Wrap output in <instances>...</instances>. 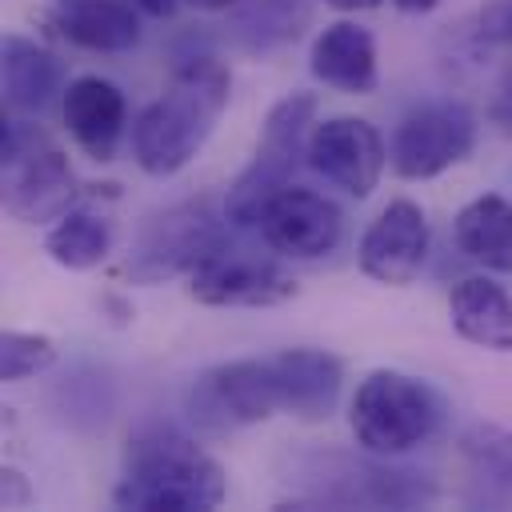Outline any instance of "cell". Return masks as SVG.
Returning a JSON list of instances; mask_svg holds the SVG:
<instances>
[{"instance_id": "1", "label": "cell", "mask_w": 512, "mask_h": 512, "mask_svg": "<svg viewBox=\"0 0 512 512\" xmlns=\"http://www.w3.org/2000/svg\"><path fill=\"white\" fill-rule=\"evenodd\" d=\"M232 96V72L212 60L196 56L180 64L160 100H152L132 120V156L148 176H176L212 136L220 112Z\"/></svg>"}, {"instance_id": "2", "label": "cell", "mask_w": 512, "mask_h": 512, "mask_svg": "<svg viewBox=\"0 0 512 512\" xmlns=\"http://www.w3.org/2000/svg\"><path fill=\"white\" fill-rule=\"evenodd\" d=\"M224 496L228 476L220 460L172 428H144L132 436L124 476L112 488V504L136 512H208Z\"/></svg>"}, {"instance_id": "3", "label": "cell", "mask_w": 512, "mask_h": 512, "mask_svg": "<svg viewBox=\"0 0 512 512\" xmlns=\"http://www.w3.org/2000/svg\"><path fill=\"white\" fill-rule=\"evenodd\" d=\"M444 424V400L420 376L376 368L356 384L348 404V428L368 456H404L428 444Z\"/></svg>"}, {"instance_id": "4", "label": "cell", "mask_w": 512, "mask_h": 512, "mask_svg": "<svg viewBox=\"0 0 512 512\" xmlns=\"http://www.w3.org/2000/svg\"><path fill=\"white\" fill-rule=\"evenodd\" d=\"M312 128H316V96L312 92H288L268 108L256 156L228 184V196H224L228 228H240V232L260 228V216L272 204V196L292 184L296 164L308 152Z\"/></svg>"}, {"instance_id": "5", "label": "cell", "mask_w": 512, "mask_h": 512, "mask_svg": "<svg viewBox=\"0 0 512 512\" xmlns=\"http://www.w3.org/2000/svg\"><path fill=\"white\" fill-rule=\"evenodd\" d=\"M0 188H4V208L16 220L48 224L72 208L76 172L60 152V144L40 124L8 112L0 140Z\"/></svg>"}, {"instance_id": "6", "label": "cell", "mask_w": 512, "mask_h": 512, "mask_svg": "<svg viewBox=\"0 0 512 512\" xmlns=\"http://www.w3.org/2000/svg\"><path fill=\"white\" fill-rule=\"evenodd\" d=\"M284 412L272 356L224 360L204 368L184 392V416L204 436H228Z\"/></svg>"}, {"instance_id": "7", "label": "cell", "mask_w": 512, "mask_h": 512, "mask_svg": "<svg viewBox=\"0 0 512 512\" xmlns=\"http://www.w3.org/2000/svg\"><path fill=\"white\" fill-rule=\"evenodd\" d=\"M224 224H228V216L224 212L216 216L208 208V200L176 204L140 228L124 272L140 284H156V280L192 272L204 256H212L224 244Z\"/></svg>"}, {"instance_id": "8", "label": "cell", "mask_w": 512, "mask_h": 512, "mask_svg": "<svg viewBox=\"0 0 512 512\" xmlns=\"http://www.w3.org/2000/svg\"><path fill=\"white\" fill-rule=\"evenodd\" d=\"M476 144V116L456 100L424 104L408 112L392 132V172L404 180H432L460 164Z\"/></svg>"}, {"instance_id": "9", "label": "cell", "mask_w": 512, "mask_h": 512, "mask_svg": "<svg viewBox=\"0 0 512 512\" xmlns=\"http://www.w3.org/2000/svg\"><path fill=\"white\" fill-rule=\"evenodd\" d=\"M188 292L208 308H272L296 296V280L272 260L220 244L188 272Z\"/></svg>"}, {"instance_id": "10", "label": "cell", "mask_w": 512, "mask_h": 512, "mask_svg": "<svg viewBox=\"0 0 512 512\" xmlns=\"http://www.w3.org/2000/svg\"><path fill=\"white\" fill-rule=\"evenodd\" d=\"M304 160H308V168L316 176H324L340 192L364 200L380 184L388 152H384L380 132L368 120H360V116H328V120H320L312 128Z\"/></svg>"}, {"instance_id": "11", "label": "cell", "mask_w": 512, "mask_h": 512, "mask_svg": "<svg viewBox=\"0 0 512 512\" xmlns=\"http://www.w3.org/2000/svg\"><path fill=\"white\" fill-rule=\"evenodd\" d=\"M428 244H432V232H428L424 208L416 200H388L380 208V216L364 228L356 260L368 280L404 288L424 272Z\"/></svg>"}, {"instance_id": "12", "label": "cell", "mask_w": 512, "mask_h": 512, "mask_svg": "<svg viewBox=\"0 0 512 512\" xmlns=\"http://www.w3.org/2000/svg\"><path fill=\"white\" fill-rule=\"evenodd\" d=\"M256 232L280 256L320 260V256H328V252L340 248L344 212L328 196H320L312 188H300V184H288L284 192L272 196V204L264 208Z\"/></svg>"}, {"instance_id": "13", "label": "cell", "mask_w": 512, "mask_h": 512, "mask_svg": "<svg viewBox=\"0 0 512 512\" xmlns=\"http://www.w3.org/2000/svg\"><path fill=\"white\" fill-rule=\"evenodd\" d=\"M60 112H64V128L76 140V148L92 160H112L124 128H128V104L124 92L104 80V76H76L64 92H60Z\"/></svg>"}, {"instance_id": "14", "label": "cell", "mask_w": 512, "mask_h": 512, "mask_svg": "<svg viewBox=\"0 0 512 512\" xmlns=\"http://www.w3.org/2000/svg\"><path fill=\"white\" fill-rule=\"evenodd\" d=\"M280 404L296 420H328L344 388V364L324 348H284L272 356Z\"/></svg>"}, {"instance_id": "15", "label": "cell", "mask_w": 512, "mask_h": 512, "mask_svg": "<svg viewBox=\"0 0 512 512\" xmlns=\"http://www.w3.org/2000/svg\"><path fill=\"white\" fill-rule=\"evenodd\" d=\"M308 72L348 96H368L376 92L380 80V60H376V36L356 24V20H336L328 24L308 52Z\"/></svg>"}, {"instance_id": "16", "label": "cell", "mask_w": 512, "mask_h": 512, "mask_svg": "<svg viewBox=\"0 0 512 512\" xmlns=\"http://www.w3.org/2000/svg\"><path fill=\"white\" fill-rule=\"evenodd\" d=\"M48 24L84 52H128L140 44V8L132 0H56Z\"/></svg>"}, {"instance_id": "17", "label": "cell", "mask_w": 512, "mask_h": 512, "mask_svg": "<svg viewBox=\"0 0 512 512\" xmlns=\"http://www.w3.org/2000/svg\"><path fill=\"white\" fill-rule=\"evenodd\" d=\"M456 336L488 352H512V296L488 276H464L448 292Z\"/></svg>"}, {"instance_id": "18", "label": "cell", "mask_w": 512, "mask_h": 512, "mask_svg": "<svg viewBox=\"0 0 512 512\" xmlns=\"http://www.w3.org/2000/svg\"><path fill=\"white\" fill-rule=\"evenodd\" d=\"M0 80H4V108L12 116H40L56 100L60 64L28 36H4L0 44Z\"/></svg>"}, {"instance_id": "19", "label": "cell", "mask_w": 512, "mask_h": 512, "mask_svg": "<svg viewBox=\"0 0 512 512\" xmlns=\"http://www.w3.org/2000/svg\"><path fill=\"white\" fill-rule=\"evenodd\" d=\"M456 248L484 272H512V200L484 192L468 200L452 220Z\"/></svg>"}, {"instance_id": "20", "label": "cell", "mask_w": 512, "mask_h": 512, "mask_svg": "<svg viewBox=\"0 0 512 512\" xmlns=\"http://www.w3.org/2000/svg\"><path fill=\"white\" fill-rule=\"evenodd\" d=\"M232 20V40L244 52H276L292 40L304 36V28L312 24V4L308 0H236V8H228Z\"/></svg>"}, {"instance_id": "21", "label": "cell", "mask_w": 512, "mask_h": 512, "mask_svg": "<svg viewBox=\"0 0 512 512\" xmlns=\"http://www.w3.org/2000/svg\"><path fill=\"white\" fill-rule=\"evenodd\" d=\"M460 456L472 496L480 504H512V432L496 424H472L460 436Z\"/></svg>"}, {"instance_id": "22", "label": "cell", "mask_w": 512, "mask_h": 512, "mask_svg": "<svg viewBox=\"0 0 512 512\" xmlns=\"http://www.w3.org/2000/svg\"><path fill=\"white\" fill-rule=\"evenodd\" d=\"M44 252L68 272L100 268L112 252V224L96 212L68 208L60 220H52V228L44 236Z\"/></svg>"}, {"instance_id": "23", "label": "cell", "mask_w": 512, "mask_h": 512, "mask_svg": "<svg viewBox=\"0 0 512 512\" xmlns=\"http://www.w3.org/2000/svg\"><path fill=\"white\" fill-rule=\"evenodd\" d=\"M56 364V344L44 332H4L0 336V380L20 384L36 372H48Z\"/></svg>"}, {"instance_id": "24", "label": "cell", "mask_w": 512, "mask_h": 512, "mask_svg": "<svg viewBox=\"0 0 512 512\" xmlns=\"http://www.w3.org/2000/svg\"><path fill=\"white\" fill-rule=\"evenodd\" d=\"M488 120H492L504 136H512V64L500 72V84H496V96H492Z\"/></svg>"}, {"instance_id": "25", "label": "cell", "mask_w": 512, "mask_h": 512, "mask_svg": "<svg viewBox=\"0 0 512 512\" xmlns=\"http://www.w3.org/2000/svg\"><path fill=\"white\" fill-rule=\"evenodd\" d=\"M484 32L512 48V0H500V4H492L484 12Z\"/></svg>"}, {"instance_id": "26", "label": "cell", "mask_w": 512, "mask_h": 512, "mask_svg": "<svg viewBox=\"0 0 512 512\" xmlns=\"http://www.w3.org/2000/svg\"><path fill=\"white\" fill-rule=\"evenodd\" d=\"M0 476H4V480H0V496H4V508H20V504H28V500H32V488L24 484V476H20L16 468H4Z\"/></svg>"}, {"instance_id": "27", "label": "cell", "mask_w": 512, "mask_h": 512, "mask_svg": "<svg viewBox=\"0 0 512 512\" xmlns=\"http://www.w3.org/2000/svg\"><path fill=\"white\" fill-rule=\"evenodd\" d=\"M144 16H172L176 12V0H132Z\"/></svg>"}, {"instance_id": "28", "label": "cell", "mask_w": 512, "mask_h": 512, "mask_svg": "<svg viewBox=\"0 0 512 512\" xmlns=\"http://www.w3.org/2000/svg\"><path fill=\"white\" fill-rule=\"evenodd\" d=\"M324 4L336 12H368V8H380L384 0H324Z\"/></svg>"}, {"instance_id": "29", "label": "cell", "mask_w": 512, "mask_h": 512, "mask_svg": "<svg viewBox=\"0 0 512 512\" xmlns=\"http://www.w3.org/2000/svg\"><path fill=\"white\" fill-rule=\"evenodd\" d=\"M400 12H432L440 0H392Z\"/></svg>"}, {"instance_id": "30", "label": "cell", "mask_w": 512, "mask_h": 512, "mask_svg": "<svg viewBox=\"0 0 512 512\" xmlns=\"http://www.w3.org/2000/svg\"><path fill=\"white\" fill-rule=\"evenodd\" d=\"M192 8H200V12H228V8H236V0H188Z\"/></svg>"}]
</instances>
